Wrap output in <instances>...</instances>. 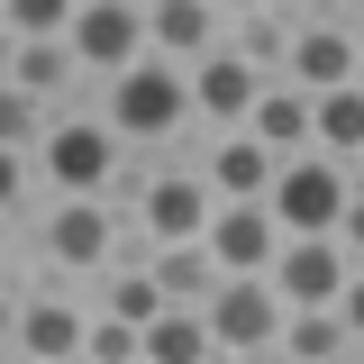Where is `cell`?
Wrapping results in <instances>:
<instances>
[{"instance_id": "cell-7", "label": "cell", "mask_w": 364, "mask_h": 364, "mask_svg": "<svg viewBox=\"0 0 364 364\" xmlns=\"http://www.w3.org/2000/svg\"><path fill=\"white\" fill-rule=\"evenodd\" d=\"M64 37H73V55H82L91 91L109 82V73H128L136 55H155V37H146V0H82Z\"/></svg>"}, {"instance_id": "cell-17", "label": "cell", "mask_w": 364, "mask_h": 364, "mask_svg": "<svg viewBox=\"0 0 364 364\" xmlns=\"http://www.w3.org/2000/svg\"><path fill=\"white\" fill-rule=\"evenodd\" d=\"M273 355L282 364H346L364 346H355V328H346V310H291L282 337H273Z\"/></svg>"}, {"instance_id": "cell-11", "label": "cell", "mask_w": 364, "mask_h": 364, "mask_svg": "<svg viewBox=\"0 0 364 364\" xmlns=\"http://www.w3.org/2000/svg\"><path fill=\"white\" fill-rule=\"evenodd\" d=\"M200 173L219 182V200H264L273 191V173H282V155H273L255 128H200Z\"/></svg>"}, {"instance_id": "cell-29", "label": "cell", "mask_w": 364, "mask_h": 364, "mask_svg": "<svg viewBox=\"0 0 364 364\" xmlns=\"http://www.w3.org/2000/svg\"><path fill=\"white\" fill-rule=\"evenodd\" d=\"M219 9H228V18H237V9H264V0H219Z\"/></svg>"}, {"instance_id": "cell-2", "label": "cell", "mask_w": 364, "mask_h": 364, "mask_svg": "<svg viewBox=\"0 0 364 364\" xmlns=\"http://www.w3.org/2000/svg\"><path fill=\"white\" fill-rule=\"evenodd\" d=\"M119 246H128V200H109V191H46L37 210V237H18L9 255H46L55 273H100L119 264Z\"/></svg>"}, {"instance_id": "cell-27", "label": "cell", "mask_w": 364, "mask_h": 364, "mask_svg": "<svg viewBox=\"0 0 364 364\" xmlns=\"http://www.w3.org/2000/svg\"><path fill=\"white\" fill-rule=\"evenodd\" d=\"M337 310H346V328H355V346H364V264L346 273V291H337Z\"/></svg>"}, {"instance_id": "cell-28", "label": "cell", "mask_w": 364, "mask_h": 364, "mask_svg": "<svg viewBox=\"0 0 364 364\" xmlns=\"http://www.w3.org/2000/svg\"><path fill=\"white\" fill-rule=\"evenodd\" d=\"M310 18H364V0H301Z\"/></svg>"}, {"instance_id": "cell-23", "label": "cell", "mask_w": 364, "mask_h": 364, "mask_svg": "<svg viewBox=\"0 0 364 364\" xmlns=\"http://www.w3.org/2000/svg\"><path fill=\"white\" fill-rule=\"evenodd\" d=\"M46 128H55V100H37V91L0 82V155H37Z\"/></svg>"}, {"instance_id": "cell-8", "label": "cell", "mask_w": 364, "mask_h": 364, "mask_svg": "<svg viewBox=\"0 0 364 364\" xmlns=\"http://www.w3.org/2000/svg\"><path fill=\"white\" fill-rule=\"evenodd\" d=\"M82 337H91V310L82 301H64V291H9V355H28V364H64V355H82Z\"/></svg>"}, {"instance_id": "cell-10", "label": "cell", "mask_w": 364, "mask_h": 364, "mask_svg": "<svg viewBox=\"0 0 364 364\" xmlns=\"http://www.w3.org/2000/svg\"><path fill=\"white\" fill-rule=\"evenodd\" d=\"M346 273H355L346 237H282V255H273V282H282L291 310H337Z\"/></svg>"}, {"instance_id": "cell-6", "label": "cell", "mask_w": 364, "mask_h": 364, "mask_svg": "<svg viewBox=\"0 0 364 364\" xmlns=\"http://www.w3.org/2000/svg\"><path fill=\"white\" fill-rule=\"evenodd\" d=\"M282 318H291V301H282V282H273V273H228L219 291H210V328H219V355H228V364L273 355Z\"/></svg>"}, {"instance_id": "cell-4", "label": "cell", "mask_w": 364, "mask_h": 364, "mask_svg": "<svg viewBox=\"0 0 364 364\" xmlns=\"http://www.w3.org/2000/svg\"><path fill=\"white\" fill-rule=\"evenodd\" d=\"M264 200L282 219V237H337L346 200H355V164L328 155V146H301V155H282V173H273Z\"/></svg>"}, {"instance_id": "cell-1", "label": "cell", "mask_w": 364, "mask_h": 364, "mask_svg": "<svg viewBox=\"0 0 364 364\" xmlns=\"http://www.w3.org/2000/svg\"><path fill=\"white\" fill-rule=\"evenodd\" d=\"M109 109V128L128 136L136 155H191L200 146V100H191V64L182 55H136L128 73L91 91Z\"/></svg>"}, {"instance_id": "cell-13", "label": "cell", "mask_w": 364, "mask_h": 364, "mask_svg": "<svg viewBox=\"0 0 364 364\" xmlns=\"http://www.w3.org/2000/svg\"><path fill=\"white\" fill-rule=\"evenodd\" d=\"M0 82H18V91H37V100H55V109H73L91 91L82 73V55H73V37H9V73Z\"/></svg>"}, {"instance_id": "cell-14", "label": "cell", "mask_w": 364, "mask_h": 364, "mask_svg": "<svg viewBox=\"0 0 364 364\" xmlns=\"http://www.w3.org/2000/svg\"><path fill=\"white\" fill-rule=\"evenodd\" d=\"M210 255L228 273H273L282 255V219H273V200H219V219H210Z\"/></svg>"}, {"instance_id": "cell-15", "label": "cell", "mask_w": 364, "mask_h": 364, "mask_svg": "<svg viewBox=\"0 0 364 364\" xmlns=\"http://www.w3.org/2000/svg\"><path fill=\"white\" fill-rule=\"evenodd\" d=\"M246 128L264 136L273 155H301V146H318V91L291 82V73H264V100H255Z\"/></svg>"}, {"instance_id": "cell-16", "label": "cell", "mask_w": 364, "mask_h": 364, "mask_svg": "<svg viewBox=\"0 0 364 364\" xmlns=\"http://www.w3.org/2000/svg\"><path fill=\"white\" fill-rule=\"evenodd\" d=\"M146 37H155V55L200 64L210 46H228V9L219 0H146Z\"/></svg>"}, {"instance_id": "cell-5", "label": "cell", "mask_w": 364, "mask_h": 364, "mask_svg": "<svg viewBox=\"0 0 364 364\" xmlns=\"http://www.w3.org/2000/svg\"><path fill=\"white\" fill-rule=\"evenodd\" d=\"M128 219L155 237V246H182V237H210V219H219V182L200 173V155H164L155 173H146V191L128 200Z\"/></svg>"}, {"instance_id": "cell-19", "label": "cell", "mask_w": 364, "mask_h": 364, "mask_svg": "<svg viewBox=\"0 0 364 364\" xmlns=\"http://www.w3.org/2000/svg\"><path fill=\"white\" fill-rule=\"evenodd\" d=\"M146 364H219V328H210V310L173 301L164 318H146Z\"/></svg>"}, {"instance_id": "cell-30", "label": "cell", "mask_w": 364, "mask_h": 364, "mask_svg": "<svg viewBox=\"0 0 364 364\" xmlns=\"http://www.w3.org/2000/svg\"><path fill=\"white\" fill-rule=\"evenodd\" d=\"M355 82H364V55H355Z\"/></svg>"}, {"instance_id": "cell-26", "label": "cell", "mask_w": 364, "mask_h": 364, "mask_svg": "<svg viewBox=\"0 0 364 364\" xmlns=\"http://www.w3.org/2000/svg\"><path fill=\"white\" fill-rule=\"evenodd\" d=\"M337 237H346V255L364 264V173H355V200H346V219H337Z\"/></svg>"}, {"instance_id": "cell-22", "label": "cell", "mask_w": 364, "mask_h": 364, "mask_svg": "<svg viewBox=\"0 0 364 364\" xmlns=\"http://www.w3.org/2000/svg\"><path fill=\"white\" fill-rule=\"evenodd\" d=\"M318 146H328V155H346V164H364V82L318 91Z\"/></svg>"}, {"instance_id": "cell-25", "label": "cell", "mask_w": 364, "mask_h": 364, "mask_svg": "<svg viewBox=\"0 0 364 364\" xmlns=\"http://www.w3.org/2000/svg\"><path fill=\"white\" fill-rule=\"evenodd\" d=\"M82 0H0V28L9 37H64Z\"/></svg>"}, {"instance_id": "cell-24", "label": "cell", "mask_w": 364, "mask_h": 364, "mask_svg": "<svg viewBox=\"0 0 364 364\" xmlns=\"http://www.w3.org/2000/svg\"><path fill=\"white\" fill-rule=\"evenodd\" d=\"M146 355V328L119 310H91V337H82V364H136Z\"/></svg>"}, {"instance_id": "cell-20", "label": "cell", "mask_w": 364, "mask_h": 364, "mask_svg": "<svg viewBox=\"0 0 364 364\" xmlns=\"http://www.w3.org/2000/svg\"><path fill=\"white\" fill-rule=\"evenodd\" d=\"M155 282L173 301H191V310H210V291L228 282V264L210 255V237H182V246H155Z\"/></svg>"}, {"instance_id": "cell-18", "label": "cell", "mask_w": 364, "mask_h": 364, "mask_svg": "<svg viewBox=\"0 0 364 364\" xmlns=\"http://www.w3.org/2000/svg\"><path fill=\"white\" fill-rule=\"evenodd\" d=\"M291 37H301V0H264V9H237V18H228V46L255 55L264 73L291 64Z\"/></svg>"}, {"instance_id": "cell-21", "label": "cell", "mask_w": 364, "mask_h": 364, "mask_svg": "<svg viewBox=\"0 0 364 364\" xmlns=\"http://www.w3.org/2000/svg\"><path fill=\"white\" fill-rule=\"evenodd\" d=\"M100 310L136 318V328H146V318H164V310H173V291L155 282V255H146V264H109V273H100Z\"/></svg>"}, {"instance_id": "cell-3", "label": "cell", "mask_w": 364, "mask_h": 364, "mask_svg": "<svg viewBox=\"0 0 364 364\" xmlns=\"http://www.w3.org/2000/svg\"><path fill=\"white\" fill-rule=\"evenodd\" d=\"M128 136L109 128V109L100 100H73V109H55V128H46V146H37V173H46V191H119V173H128Z\"/></svg>"}, {"instance_id": "cell-9", "label": "cell", "mask_w": 364, "mask_h": 364, "mask_svg": "<svg viewBox=\"0 0 364 364\" xmlns=\"http://www.w3.org/2000/svg\"><path fill=\"white\" fill-rule=\"evenodd\" d=\"M191 100H200V128H246L255 100H264V64L237 55V46H210L191 64Z\"/></svg>"}, {"instance_id": "cell-12", "label": "cell", "mask_w": 364, "mask_h": 364, "mask_svg": "<svg viewBox=\"0 0 364 364\" xmlns=\"http://www.w3.org/2000/svg\"><path fill=\"white\" fill-rule=\"evenodd\" d=\"M355 55H364V18H310L301 9V37H291V82H310V91H337V82H355Z\"/></svg>"}]
</instances>
